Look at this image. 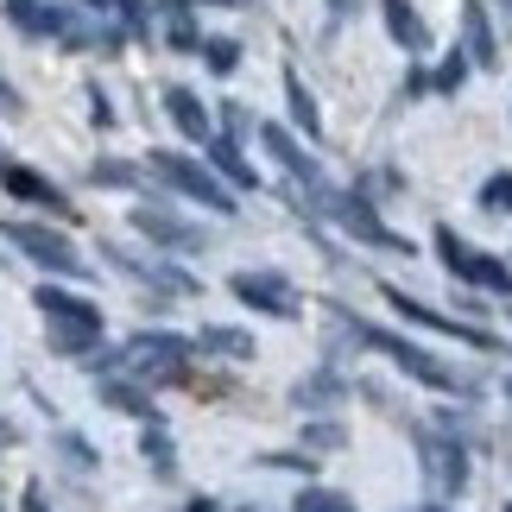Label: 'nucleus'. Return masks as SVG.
<instances>
[{"label": "nucleus", "instance_id": "nucleus-1", "mask_svg": "<svg viewBox=\"0 0 512 512\" xmlns=\"http://www.w3.org/2000/svg\"><path fill=\"white\" fill-rule=\"evenodd\" d=\"M190 348L196 342L171 336V329H140V336L121 348V367L140 386H190Z\"/></svg>", "mask_w": 512, "mask_h": 512}, {"label": "nucleus", "instance_id": "nucleus-2", "mask_svg": "<svg viewBox=\"0 0 512 512\" xmlns=\"http://www.w3.org/2000/svg\"><path fill=\"white\" fill-rule=\"evenodd\" d=\"M342 323H348V329H354V336H361L367 348H380V354H392V361H399V367L411 373V380H424L430 392H449V399H468V392H475V386H468V380H462L456 367H443L437 354H424L418 342H405V336H386V329H367V323H354L348 310H342Z\"/></svg>", "mask_w": 512, "mask_h": 512}, {"label": "nucleus", "instance_id": "nucleus-3", "mask_svg": "<svg viewBox=\"0 0 512 512\" xmlns=\"http://www.w3.org/2000/svg\"><path fill=\"white\" fill-rule=\"evenodd\" d=\"M0 234H7V241L26 253L32 266H45V272H64V279H83V253L70 247V234H57L51 222H26V215H7V222H0Z\"/></svg>", "mask_w": 512, "mask_h": 512}, {"label": "nucleus", "instance_id": "nucleus-4", "mask_svg": "<svg viewBox=\"0 0 512 512\" xmlns=\"http://www.w3.org/2000/svg\"><path fill=\"white\" fill-rule=\"evenodd\" d=\"M146 165H152V177H165L177 196H190V203H203V209H215V215H234V190H228L209 165L184 159V152H152Z\"/></svg>", "mask_w": 512, "mask_h": 512}, {"label": "nucleus", "instance_id": "nucleus-5", "mask_svg": "<svg viewBox=\"0 0 512 512\" xmlns=\"http://www.w3.org/2000/svg\"><path fill=\"white\" fill-rule=\"evenodd\" d=\"M323 203H329V215H336V222L354 234V241H367V247H392V253H411L405 234H392V228L380 222V215L367 209V196H354V190H329Z\"/></svg>", "mask_w": 512, "mask_h": 512}, {"label": "nucleus", "instance_id": "nucleus-6", "mask_svg": "<svg viewBox=\"0 0 512 512\" xmlns=\"http://www.w3.org/2000/svg\"><path fill=\"white\" fill-rule=\"evenodd\" d=\"M228 291H234V298H241L247 310H260V317H298V310H304V304H298V291H291L279 272H234Z\"/></svg>", "mask_w": 512, "mask_h": 512}, {"label": "nucleus", "instance_id": "nucleus-7", "mask_svg": "<svg viewBox=\"0 0 512 512\" xmlns=\"http://www.w3.org/2000/svg\"><path fill=\"white\" fill-rule=\"evenodd\" d=\"M0 190H7L13 203H32V209H45V215H70V196L57 190L45 171H32V165H13V159H0Z\"/></svg>", "mask_w": 512, "mask_h": 512}, {"label": "nucleus", "instance_id": "nucleus-8", "mask_svg": "<svg viewBox=\"0 0 512 512\" xmlns=\"http://www.w3.org/2000/svg\"><path fill=\"white\" fill-rule=\"evenodd\" d=\"M386 304L399 310V317H411L418 329H437V336H462L468 348H500L487 329H475V323H456V317H443V310H430V304H418V298H405L399 285H386Z\"/></svg>", "mask_w": 512, "mask_h": 512}, {"label": "nucleus", "instance_id": "nucleus-9", "mask_svg": "<svg viewBox=\"0 0 512 512\" xmlns=\"http://www.w3.org/2000/svg\"><path fill=\"white\" fill-rule=\"evenodd\" d=\"M133 228H140L152 247H165V253H203V247H209L203 228L177 222V215H165V209H133Z\"/></svg>", "mask_w": 512, "mask_h": 512}, {"label": "nucleus", "instance_id": "nucleus-10", "mask_svg": "<svg viewBox=\"0 0 512 512\" xmlns=\"http://www.w3.org/2000/svg\"><path fill=\"white\" fill-rule=\"evenodd\" d=\"M260 140H266V152H272V159H279V165H285L291 177H298L304 190H317V196H323V171L310 165V152H304L298 140H291V133H285L279 121H266V127H260Z\"/></svg>", "mask_w": 512, "mask_h": 512}, {"label": "nucleus", "instance_id": "nucleus-11", "mask_svg": "<svg viewBox=\"0 0 512 512\" xmlns=\"http://www.w3.org/2000/svg\"><path fill=\"white\" fill-rule=\"evenodd\" d=\"M32 304L45 310L51 323H83V329H108V323H102V310H95L89 298H76V291H64V285H38V291H32Z\"/></svg>", "mask_w": 512, "mask_h": 512}, {"label": "nucleus", "instance_id": "nucleus-12", "mask_svg": "<svg viewBox=\"0 0 512 512\" xmlns=\"http://www.w3.org/2000/svg\"><path fill=\"white\" fill-rule=\"evenodd\" d=\"M165 114H171V127L184 133V140H196V146H209V140H215V121H209V108L196 102L190 89H177V83H171V89H165Z\"/></svg>", "mask_w": 512, "mask_h": 512}, {"label": "nucleus", "instance_id": "nucleus-13", "mask_svg": "<svg viewBox=\"0 0 512 512\" xmlns=\"http://www.w3.org/2000/svg\"><path fill=\"white\" fill-rule=\"evenodd\" d=\"M209 171L222 177V184H234V190H260V171L247 165V152H241V140H209Z\"/></svg>", "mask_w": 512, "mask_h": 512}, {"label": "nucleus", "instance_id": "nucleus-14", "mask_svg": "<svg viewBox=\"0 0 512 512\" xmlns=\"http://www.w3.org/2000/svg\"><path fill=\"white\" fill-rule=\"evenodd\" d=\"M285 108H291V127L304 133V140H323V114H317V95L304 89L298 70H285Z\"/></svg>", "mask_w": 512, "mask_h": 512}, {"label": "nucleus", "instance_id": "nucleus-15", "mask_svg": "<svg viewBox=\"0 0 512 512\" xmlns=\"http://www.w3.org/2000/svg\"><path fill=\"white\" fill-rule=\"evenodd\" d=\"M196 0H159V13H165V45L171 51H203V32H196Z\"/></svg>", "mask_w": 512, "mask_h": 512}, {"label": "nucleus", "instance_id": "nucleus-16", "mask_svg": "<svg viewBox=\"0 0 512 512\" xmlns=\"http://www.w3.org/2000/svg\"><path fill=\"white\" fill-rule=\"evenodd\" d=\"M386 32H392V45H405V51L430 45V32H424V19H418L411 0H386Z\"/></svg>", "mask_w": 512, "mask_h": 512}, {"label": "nucleus", "instance_id": "nucleus-17", "mask_svg": "<svg viewBox=\"0 0 512 512\" xmlns=\"http://www.w3.org/2000/svg\"><path fill=\"white\" fill-rule=\"evenodd\" d=\"M51 354H64V361H89L95 348H102V329H83V323H51Z\"/></svg>", "mask_w": 512, "mask_h": 512}, {"label": "nucleus", "instance_id": "nucleus-18", "mask_svg": "<svg viewBox=\"0 0 512 512\" xmlns=\"http://www.w3.org/2000/svg\"><path fill=\"white\" fill-rule=\"evenodd\" d=\"M430 468L443 475V494H462L468 487V449L456 437H437V449H430Z\"/></svg>", "mask_w": 512, "mask_h": 512}, {"label": "nucleus", "instance_id": "nucleus-19", "mask_svg": "<svg viewBox=\"0 0 512 512\" xmlns=\"http://www.w3.org/2000/svg\"><path fill=\"white\" fill-rule=\"evenodd\" d=\"M196 348H203V354H228V361H253V336H247V329H228V323L196 329Z\"/></svg>", "mask_w": 512, "mask_h": 512}, {"label": "nucleus", "instance_id": "nucleus-20", "mask_svg": "<svg viewBox=\"0 0 512 512\" xmlns=\"http://www.w3.org/2000/svg\"><path fill=\"white\" fill-rule=\"evenodd\" d=\"M102 405L127 411V418H152V392L140 380H102Z\"/></svg>", "mask_w": 512, "mask_h": 512}, {"label": "nucleus", "instance_id": "nucleus-21", "mask_svg": "<svg viewBox=\"0 0 512 512\" xmlns=\"http://www.w3.org/2000/svg\"><path fill=\"white\" fill-rule=\"evenodd\" d=\"M462 279H468V285H481V291H494V298H506V291H512V266L494 260V253H475Z\"/></svg>", "mask_w": 512, "mask_h": 512}, {"label": "nucleus", "instance_id": "nucleus-22", "mask_svg": "<svg viewBox=\"0 0 512 512\" xmlns=\"http://www.w3.org/2000/svg\"><path fill=\"white\" fill-rule=\"evenodd\" d=\"M89 184H102V190H133V184H140V165H127V159H95V165H89Z\"/></svg>", "mask_w": 512, "mask_h": 512}, {"label": "nucleus", "instance_id": "nucleus-23", "mask_svg": "<svg viewBox=\"0 0 512 512\" xmlns=\"http://www.w3.org/2000/svg\"><path fill=\"white\" fill-rule=\"evenodd\" d=\"M291 399H298L304 411H310V405H329V399H342V373H310V380H304L298 392H291Z\"/></svg>", "mask_w": 512, "mask_h": 512}, {"label": "nucleus", "instance_id": "nucleus-24", "mask_svg": "<svg viewBox=\"0 0 512 512\" xmlns=\"http://www.w3.org/2000/svg\"><path fill=\"white\" fill-rule=\"evenodd\" d=\"M203 64L215 76H234L241 70V45H234V38H203Z\"/></svg>", "mask_w": 512, "mask_h": 512}, {"label": "nucleus", "instance_id": "nucleus-25", "mask_svg": "<svg viewBox=\"0 0 512 512\" xmlns=\"http://www.w3.org/2000/svg\"><path fill=\"white\" fill-rule=\"evenodd\" d=\"M348 443V430L336 424V418H317V424H304V449L310 456H323V449H342Z\"/></svg>", "mask_w": 512, "mask_h": 512}, {"label": "nucleus", "instance_id": "nucleus-26", "mask_svg": "<svg viewBox=\"0 0 512 512\" xmlns=\"http://www.w3.org/2000/svg\"><path fill=\"white\" fill-rule=\"evenodd\" d=\"M481 209L487 215H512V171H494L481 184Z\"/></svg>", "mask_w": 512, "mask_h": 512}, {"label": "nucleus", "instance_id": "nucleus-27", "mask_svg": "<svg viewBox=\"0 0 512 512\" xmlns=\"http://www.w3.org/2000/svg\"><path fill=\"white\" fill-rule=\"evenodd\" d=\"M437 260H443V266H449V272H456V279H462V272H468V260H475V253L462 247V234H456V228H437Z\"/></svg>", "mask_w": 512, "mask_h": 512}, {"label": "nucleus", "instance_id": "nucleus-28", "mask_svg": "<svg viewBox=\"0 0 512 512\" xmlns=\"http://www.w3.org/2000/svg\"><path fill=\"white\" fill-rule=\"evenodd\" d=\"M298 512H354L348 494H329V487H304L298 494Z\"/></svg>", "mask_w": 512, "mask_h": 512}, {"label": "nucleus", "instance_id": "nucleus-29", "mask_svg": "<svg viewBox=\"0 0 512 512\" xmlns=\"http://www.w3.org/2000/svg\"><path fill=\"white\" fill-rule=\"evenodd\" d=\"M462 76H468V51H449V57H443V70H437V89H443V95H456V89H462Z\"/></svg>", "mask_w": 512, "mask_h": 512}, {"label": "nucleus", "instance_id": "nucleus-30", "mask_svg": "<svg viewBox=\"0 0 512 512\" xmlns=\"http://www.w3.org/2000/svg\"><path fill=\"white\" fill-rule=\"evenodd\" d=\"M114 7H121V26H127V32H140V38L152 32V13H146V0H114Z\"/></svg>", "mask_w": 512, "mask_h": 512}, {"label": "nucleus", "instance_id": "nucleus-31", "mask_svg": "<svg viewBox=\"0 0 512 512\" xmlns=\"http://www.w3.org/2000/svg\"><path fill=\"white\" fill-rule=\"evenodd\" d=\"M140 449H146V462H152V468H171V437H165V430H146Z\"/></svg>", "mask_w": 512, "mask_h": 512}, {"label": "nucleus", "instance_id": "nucleus-32", "mask_svg": "<svg viewBox=\"0 0 512 512\" xmlns=\"http://www.w3.org/2000/svg\"><path fill=\"white\" fill-rule=\"evenodd\" d=\"M57 449H64V456H70L76 468H95V449H89L83 437H76V430H64V437H57Z\"/></svg>", "mask_w": 512, "mask_h": 512}, {"label": "nucleus", "instance_id": "nucleus-33", "mask_svg": "<svg viewBox=\"0 0 512 512\" xmlns=\"http://www.w3.org/2000/svg\"><path fill=\"white\" fill-rule=\"evenodd\" d=\"M89 121L95 127H114V102L102 95V83H89Z\"/></svg>", "mask_w": 512, "mask_h": 512}, {"label": "nucleus", "instance_id": "nucleus-34", "mask_svg": "<svg viewBox=\"0 0 512 512\" xmlns=\"http://www.w3.org/2000/svg\"><path fill=\"white\" fill-rule=\"evenodd\" d=\"M222 127H228V140H241L253 121H247V108H241V102H222Z\"/></svg>", "mask_w": 512, "mask_h": 512}, {"label": "nucleus", "instance_id": "nucleus-35", "mask_svg": "<svg viewBox=\"0 0 512 512\" xmlns=\"http://www.w3.org/2000/svg\"><path fill=\"white\" fill-rule=\"evenodd\" d=\"M19 512H51V500L38 494V487H26V500H19Z\"/></svg>", "mask_w": 512, "mask_h": 512}, {"label": "nucleus", "instance_id": "nucleus-36", "mask_svg": "<svg viewBox=\"0 0 512 512\" xmlns=\"http://www.w3.org/2000/svg\"><path fill=\"white\" fill-rule=\"evenodd\" d=\"M0 114H19V95H13L7 83H0Z\"/></svg>", "mask_w": 512, "mask_h": 512}, {"label": "nucleus", "instance_id": "nucleus-37", "mask_svg": "<svg viewBox=\"0 0 512 512\" xmlns=\"http://www.w3.org/2000/svg\"><path fill=\"white\" fill-rule=\"evenodd\" d=\"M177 512H222L215 500H190V506H177Z\"/></svg>", "mask_w": 512, "mask_h": 512}, {"label": "nucleus", "instance_id": "nucleus-38", "mask_svg": "<svg viewBox=\"0 0 512 512\" xmlns=\"http://www.w3.org/2000/svg\"><path fill=\"white\" fill-rule=\"evenodd\" d=\"M7 443H19V430H13L7 418H0V449H7Z\"/></svg>", "mask_w": 512, "mask_h": 512}, {"label": "nucleus", "instance_id": "nucleus-39", "mask_svg": "<svg viewBox=\"0 0 512 512\" xmlns=\"http://www.w3.org/2000/svg\"><path fill=\"white\" fill-rule=\"evenodd\" d=\"M329 7H336V19H348L354 7H361V0H329Z\"/></svg>", "mask_w": 512, "mask_h": 512}, {"label": "nucleus", "instance_id": "nucleus-40", "mask_svg": "<svg viewBox=\"0 0 512 512\" xmlns=\"http://www.w3.org/2000/svg\"><path fill=\"white\" fill-rule=\"evenodd\" d=\"M83 7H108V0H83Z\"/></svg>", "mask_w": 512, "mask_h": 512}, {"label": "nucleus", "instance_id": "nucleus-41", "mask_svg": "<svg viewBox=\"0 0 512 512\" xmlns=\"http://www.w3.org/2000/svg\"><path fill=\"white\" fill-rule=\"evenodd\" d=\"M215 7H234V0H215Z\"/></svg>", "mask_w": 512, "mask_h": 512}, {"label": "nucleus", "instance_id": "nucleus-42", "mask_svg": "<svg viewBox=\"0 0 512 512\" xmlns=\"http://www.w3.org/2000/svg\"><path fill=\"white\" fill-rule=\"evenodd\" d=\"M241 512H253V506H241Z\"/></svg>", "mask_w": 512, "mask_h": 512}, {"label": "nucleus", "instance_id": "nucleus-43", "mask_svg": "<svg viewBox=\"0 0 512 512\" xmlns=\"http://www.w3.org/2000/svg\"><path fill=\"white\" fill-rule=\"evenodd\" d=\"M506 392H512V380H506Z\"/></svg>", "mask_w": 512, "mask_h": 512}, {"label": "nucleus", "instance_id": "nucleus-44", "mask_svg": "<svg viewBox=\"0 0 512 512\" xmlns=\"http://www.w3.org/2000/svg\"><path fill=\"white\" fill-rule=\"evenodd\" d=\"M430 512H437V506H430Z\"/></svg>", "mask_w": 512, "mask_h": 512}, {"label": "nucleus", "instance_id": "nucleus-45", "mask_svg": "<svg viewBox=\"0 0 512 512\" xmlns=\"http://www.w3.org/2000/svg\"><path fill=\"white\" fill-rule=\"evenodd\" d=\"M506 512H512V506H506Z\"/></svg>", "mask_w": 512, "mask_h": 512}]
</instances>
